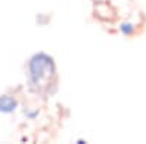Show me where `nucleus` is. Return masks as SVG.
Returning <instances> with one entry per match:
<instances>
[{
	"label": "nucleus",
	"mask_w": 146,
	"mask_h": 144,
	"mask_svg": "<svg viewBox=\"0 0 146 144\" xmlns=\"http://www.w3.org/2000/svg\"><path fill=\"white\" fill-rule=\"evenodd\" d=\"M56 63L51 55L45 53H36L29 58L28 63V79L29 86L35 92H44L56 80Z\"/></svg>",
	"instance_id": "nucleus-1"
},
{
	"label": "nucleus",
	"mask_w": 146,
	"mask_h": 144,
	"mask_svg": "<svg viewBox=\"0 0 146 144\" xmlns=\"http://www.w3.org/2000/svg\"><path fill=\"white\" fill-rule=\"evenodd\" d=\"M18 108V101L12 98L9 95H2L0 96V112L3 114H12L15 112Z\"/></svg>",
	"instance_id": "nucleus-2"
},
{
	"label": "nucleus",
	"mask_w": 146,
	"mask_h": 144,
	"mask_svg": "<svg viewBox=\"0 0 146 144\" xmlns=\"http://www.w3.org/2000/svg\"><path fill=\"white\" fill-rule=\"evenodd\" d=\"M120 32L123 35H126V37H129V35H131L135 32V26H133V23H130V22H123L120 25Z\"/></svg>",
	"instance_id": "nucleus-3"
},
{
	"label": "nucleus",
	"mask_w": 146,
	"mask_h": 144,
	"mask_svg": "<svg viewBox=\"0 0 146 144\" xmlns=\"http://www.w3.org/2000/svg\"><path fill=\"white\" fill-rule=\"evenodd\" d=\"M86 143V140H78V144H85Z\"/></svg>",
	"instance_id": "nucleus-4"
}]
</instances>
